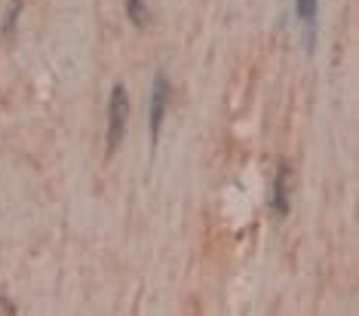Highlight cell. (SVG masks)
<instances>
[{
  "label": "cell",
  "mask_w": 359,
  "mask_h": 316,
  "mask_svg": "<svg viewBox=\"0 0 359 316\" xmlns=\"http://www.w3.org/2000/svg\"><path fill=\"white\" fill-rule=\"evenodd\" d=\"M172 102V83L169 77L157 71L154 74V86H151V99H148V123H151V139H160V129H163V117H166V108Z\"/></svg>",
  "instance_id": "2"
},
{
  "label": "cell",
  "mask_w": 359,
  "mask_h": 316,
  "mask_svg": "<svg viewBox=\"0 0 359 316\" xmlns=\"http://www.w3.org/2000/svg\"><path fill=\"white\" fill-rule=\"evenodd\" d=\"M126 15L135 28H144L151 22V13H148V4H144V0H126Z\"/></svg>",
  "instance_id": "5"
},
{
  "label": "cell",
  "mask_w": 359,
  "mask_h": 316,
  "mask_svg": "<svg viewBox=\"0 0 359 316\" xmlns=\"http://www.w3.org/2000/svg\"><path fill=\"white\" fill-rule=\"evenodd\" d=\"M22 0H10V13H6V19H4V34L6 37H13L15 34V25H19V13H22Z\"/></svg>",
  "instance_id": "6"
},
{
  "label": "cell",
  "mask_w": 359,
  "mask_h": 316,
  "mask_svg": "<svg viewBox=\"0 0 359 316\" xmlns=\"http://www.w3.org/2000/svg\"><path fill=\"white\" fill-rule=\"evenodd\" d=\"M295 15L304 22V46L313 53L316 46V15H320V0H295Z\"/></svg>",
  "instance_id": "3"
},
{
  "label": "cell",
  "mask_w": 359,
  "mask_h": 316,
  "mask_svg": "<svg viewBox=\"0 0 359 316\" xmlns=\"http://www.w3.org/2000/svg\"><path fill=\"white\" fill-rule=\"evenodd\" d=\"M126 120H129V95H126V86L117 83L111 89V102H108V157H114V151L123 142Z\"/></svg>",
  "instance_id": "1"
},
{
  "label": "cell",
  "mask_w": 359,
  "mask_h": 316,
  "mask_svg": "<svg viewBox=\"0 0 359 316\" xmlns=\"http://www.w3.org/2000/svg\"><path fill=\"white\" fill-rule=\"evenodd\" d=\"M289 163H280V169H276V178H273V193H271V209L280 218L289 215Z\"/></svg>",
  "instance_id": "4"
}]
</instances>
